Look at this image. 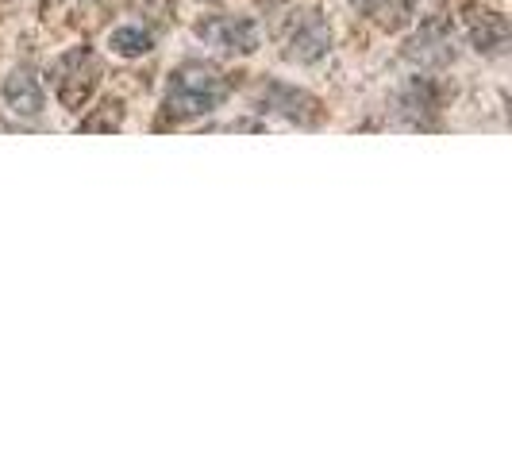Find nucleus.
Returning <instances> with one entry per match:
<instances>
[{
	"instance_id": "4",
	"label": "nucleus",
	"mask_w": 512,
	"mask_h": 462,
	"mask_svg": "<svg viewBox=\"0 0 512 462\" xmlns=\"http://www.w3.org/2000/svg\"><path fill=\"white\" fill-rule=\"evenodd\" d=\"M197 39H205L208 47L224 54H255L262 31L247 16H205L197 24Z\"/></svg>"
},
{
	"instance_id": "8",
	"label": "nucleus",
	"mask_w": 512,
	"mask_h": 462,
	"mask_svg": "<svg viewBox=\"0 0 512 462\" xmlns=\"http://www.w3.org/2000/svg\"><path fill=\"white\" fill-rule=\"evenodd\" d=\"M466 27H470V43L478 54L489 58H501L509 51V20L501 12H489V8H470L466 12Z\"/></svg>"
},
{
	"instance_id": "6",
	"label": "nucleus",
	"mask_w": 512,
	"mask_h": 462,
	"mask_svg": "<svg viewBox=\"0 0 512 462\" xmlns=\"http://www.w3.org/2000/svg\"><path fill=\"white\" fill-rule=\"evenodd\" d=\"M262 104H266L270 112L285 116V120L301 124V128L320 124V101L301 93V89H293V85H282V81H270V85L262 89Z\"/></svg>"
},
{
	"instance_id": "7",
	"label": "nucleus",
	"mask_w": 512,
	"mask_h": 462,
	"mask_svg": "<svg viewBox=\"0 0 512 462\" xmlns=\"http://www.w3.org/2000/svg\"><path fill=\"white\" fill-rule=\"evenodd\" d=\"M4 104L20 120H35L43 112L47 97H43V85H39V77H35L31 66H16L12 74L4 77Z\"/></svg>"
},
{
	"instance_id": "9",
	"label": "nucleus",
	"mask_w": 512,
	"mask_h": 462,
	"mask_svg": "<svg viewBox=\"0 0 512 462\" xmlns=\"http://www.w3.org/2000/svg\"><path fill=\"white\" fill-rule=\"evenodd\" d=\"M439 85L436 81H428V77H412L409 85H405V93H401V112L409 116L412 124H420V128H432V116L439 112Z\"/></svg>"
},
{
	"instance_id": "1",
	"label": "nucleus",
	"mask_w": 512,
	"mask_h": 462,
	"mask_svg": "<svg viewBox=\"0 0 512 462\" xmlns=\"http://www.w3.org/2000/svg\"><path fill=\"white\" fill-rule=\"evenodd\" d=\"M231 97V81L228 74H220L216 66L208 62H185L170 77V89H166V116L181 124V120H193V116H208L216 112L220 104Z\"/></svg>"
},
{
	"instance_id": "3",
	"label": "nucleus",
	"mask_w": 512,
	"mask_h": 462,
	"mask_svg": "<svg viewBox=\"0 0 512 462\" xmlns=\"http://www.w3.org/2000/svg\"><path fill=\"white\" fill-rule=\"evenodd\" d=\"M328 47H332V27H328V20L316 8H308V12L289 20V27H285V47H282V54L289 62H301V66L320 62L328 54Z\"/></svg>"
},
{
	"instance_id": "5",
	"label": "nucleus",
	"mask_w": 512,
	"mask_h": 462,
	"mask_svg": "<svg viewBox=\"0 0 512 462\" xmlns=\"http://www.w3.org/2000/svg\"><path fill=\"white\" fill-rule=\"evenodd\" d=\"M405 58L416 62V66H447L451 58H455V39H451V20L436 12V16H428L420 31L409 39V47H405Z\"/></svg>"
},
{
	"instance_id": "12",
	"label": "nucleus",
	"mask_w": 512,
	"mask_h": 462,
	"mask_svg": "<svg viewBox=\"0 0 512 462\" xmlns=\"http://www.w3.org/2000/svg\"><path fill=\"white\" fill-rule=\"evenodd\" d=\"M120 124H124L120 101H104L97 116H85V120H81V131H116Z\"/></svg>"
},
{
	"instance_id": "2",
	"label": "nucleus",
	"mask_w": 512,
	"mask_h": 462,
	"mask_svg": "<svg viewBox=\"0 0 512 462\" xmlns=\"http://www.w3.org/2000/svg\"><path fill=\"white\" fill-rule=\"evenodd\" d=\"M51 85H54V97L62 101V108L70 112H81L89 97L97 93L101 85V66H97V54L89 47H74L66 51L51 70Z\"/></svg>"
},
{
	"instance_id": "11",
	"label": "nucleus",
	"mask_w": 512,
	"mask_h": 462,
	"mask_svg": "<svg viewBox=\"0 0 512 462\" xmlns=\"http://www.w3.org/2000/svg\"><path fill=\"white\" fill-rule=\"evenodd\" d=\"M108 47L116 54H124V58H139V54H147L154 47V31H147V27H116L108 35Z\"/></svg>"
},
{
	"instance_id": "10",
	"label": "nucleus",
	"mask_w": 512,
	"mask_h": 462,
	"mask_svg": "<svg viewBox=\"0 0 512 462\" xmlns=\"http://www.w3.org/2000/svg\"><path fill=\"white\" fill-rule=\"evenodd\" d=\"M351 4H359L362 12H366L374 24H382L385 31L405 27L412 20V8H416V0H351Z\"/></svg>"
}]
</instances>
